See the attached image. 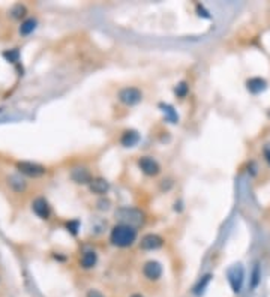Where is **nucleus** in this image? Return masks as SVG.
Returning <instances> with one entry per match:
<instances>
[{
  "label": "nucleus",
  "instance_id": "nucleus-1",
  "mask_svg": "<svg viewBox=\"0 0 270 297\" xmlns=\"http://www.w3.org/2000/svg\"><path fill=\"white\" fill-rule=\"evenodd\" d=\"M137 237H138L137 228L123 224L114 225L110 233V242L116 248H129L137 242Z\"/></svg>",
  "mask_w": 270,
  "mask_h": 297
},
{
  "label": "nucleus",
  "instance_id": "nucleus-2",
  "mask_svg": "<svg viewBox=\"0 0 270 297\" xmlns=\"http://www.w3.org/2000/svg\"><path fill=\"white\" fill-rule=\"evenodd\" d=\"M114 218L117 224L129 225L134 228H138L144 224L146 215L137 207H131V206H125V207H119L114 213Z\"/></svg>",
  "mask_w": 270,
  "mask_h": 297
},
{
  "label": "nucleus",
  "instance_id": "nucleus-3",
  "mask_svg": "<svg viewBox=\"0 0 270 297\" xmlns=\"http://www.w3.org/2000/svg\"><path fill=\"white\" fill-rule=\"evenodd\" d=\"M117 98L123 105L134 107V105H137L143 101V92L138 87H125L119 92Z\"/></svg>",
  "mask_w": 270,
  "mask_h": 297
},
{
  "label": "nucleus",
  "instance_id": "nucleus-4",
  "mask_svg": "<svg viewBox=\"0 0 270 297\" xmlns=\"http://www.w3.org/2000/svg\"><path fill=\"white\" fill-rule=\"evenodd\" d=\"M228 282H230V287L234 293H240L242 291V287H243V281H245V270L240 264H236L233 266L230 270H228Z\"/></svg>",
  "mask_w": 270,
  "mask_h": 297
},
{
  "label": "nucleus",
  "instance_id": "nucleus-5",
  "mask_svg": "<svg viewBox=\"0 0 270 297\" xmlns=\"http://www.w3.org/2000/svg\"><path fill=\"white\" fill-rule=\"evenodd\" d=\"M138 168L141 170L143 174H146L149 177H155L161 173V165L158 164L156 159H153L150 156H143L138 159Z\"/></svg>",
  "mask_w": 270,
  "mask_h": 297
},
{
  "label": "nucleus",
  "instance_id": "nucleus-6",
  "mask_svg": "<svg viewBox=\"0 0 270 297\" xmlns=\"http://www.w3.org/2000/svg\"><path fill=\"white\" fill-rule=\"evenodd\" d=\"M17 168L21 174L29 176V177H41L47 173V168L44 165L35 164V162H27V161H22L17 164Z\"/></svg>",
  "mask_w": 270,
  "mask_h": 297
},
{
  "label": "nucleus",
  "instance_id": "nucleus-7",
  "mask_svg": "<svg viewBox=\"0 0 270 297\" xmlns=\"http://www.w3.org/2000/svg\"><path fill=\"white\" fill-rule=\"evenodd\" d=\"M162 273H164L162 264L156 260H150L143 266V275L149 281H158L162 276Z\"/></svg>",
  "mask_w": 270,
  "mask_h": 297
},
{
  "label": "nucleus",
  "instance_id": "nucleus-8",
  "mask_svg": "<svg viewBox=\"0 0 270 297\" xmlns=\"http://www.w3.org/2000/svg\"><path fill=\"white\" fill-rule=\"evenodd\" d=\"M162 245H164V239L153 233L144 234L140 240V248L143 251H156V249L162 248Z\"/></svg>",
  "mask_w": 270,
  "mask_h": 297
},
{
  "label": "nucleus",
  "instance_id": "nucleus-9",
  "mask_svg": "<svg viewBox=\"0 0 270 297\" xmlns=\"http://www.w3.org/2000/svg\"><path fill=\"white\" fill-rule=\"evenodd\" d=\"M71 179L78 185H90V182L93 180V176L89 168L86 167H77L71 171Z\"/></svg>",
  "mask_w": 270,
  "mask_h": 297
},
{
  "label": "nucleus",
  "instance_id": "nucleus-10",
  "mask_svg": "<svg viewBox=\"0 0 270 297\" xmlns=\"http://www.w3.org/2000/svg\"><path fill=\"white\" fill-rule=\"evenodd\" d=\"M32 209H33L35 215H38L41 219H48L50 215H51V207H50L48 201L45 198H42V197H39V198H36L33 201Z\"/></svg>",
  "mask_w": 270,
  "mask_h": 297
},
{
  "label": "nucleus",
  "instance_id": "nucleus-11",
  "mask_svg": "<svg viewBox=\"0 0 270 297\" xmlns=\"http://www.w3.org/2000/svg\"><path fill=\"white\" fill-rule=\"evenodd\" d=\"M89 189L95 195H105L110 191V182L104 177H93L89 185Z\"/></svg>",
  "mask_w": 270,
  "mask_h": 297
},
{
  "label": "nucleus",
  "instance_id": "nucleus-12",
  "mask_svg": "<svg viewBox=\"0 0 270 297\" xmlns=\"http://www.w3.org/2000/svg\"><path fill=\"white\" fill-rule=\"evenodd\" d=\"M246 89L248 92L252 93V95H258L261 92L267 89V81L264 78H260V77H254V78H249L246 81Z\"/></svg>",
  "mask_w": 270,
  "mask_h": 297
},
{
  "label": "nucleus",
  "instance_id": "nucleus-13",
  "mask_svg": "<svg viewBox=\"0 0 270 297\" xmlns=\"http://www.w3.org/2000/svg\"><path fill=\"white\" fill-rule=\"evenodd\" d=\"M138 141H140V134L137 131H134V129L125 131L123 135H122V138H120V143H122L123 147H134V146L138 144Z\"/></svg>",
  "mask_w": 270,
  "mask_h": 297
},
{
  "label": "nucleus",
  "instance_id": "nucleus-14",
  "mask_svg": "<svg viewBox=\"0 0 270 297\" xmlns=\"http://www.w3.org/2000/svg\"><path fill=\"white\" fill-rule=\"evenodd\" d=\"M96 264H98V254L95 251H87V252H84L80 258V266L86 270L93 269Z\"/></svg>",
  "mask_w": 270,
  "mask_h": 297
},
{
  "label": "nucleus",
  "instance_id": "nucleus-15",
  "mask_svg": "<svg viewBox=\"0 0 270 297\" xmlns=\"http://www.w3.org/2000/svg\"><path fill=\"white\" fill-rule=\"evenodd\" d=\"M36 24H38V23L33 18H29L26 21H22L21 26H20V33L21 35H30L36 29Z\"/></svg>",
  "mask_w": 270,
  "mask_h": 297
},
{
  "label": "nucleus",
  "instance_id": "nucleus-16",
  "mask_svg": "<svg viewBox=\"0 0 270 297\" xmlns=\"http://www.w3.org/2000/svg\"><path fill=\"white\" fill-rule=\"evenodd\" d=\"M164 110V114H165V117L171 122V123H177L179 122V116H177V113L174 111V108L171 107V105H161Z\"/></svg>",
  "mask_w": 270,
  "mask_h": 297
},
{
  "label": "nucleus",
  "instance_id": "nucleus-17",
  "mask_svg": "<svg viewBox=\"0 0 270 297\" xmlns=\"http://www.w3.org/2000/svg\"><path fill=\"white\" fill-rule=\"evenodd\" d=\"M8 183L17 191V192H20V191H24L26 189V183H24V180H21V179H18V177H9V182Z\"/></svg>",
  "mask_w": 270,
  "mask_h": 297
},
{
  "label": "nucleus",
  "instance_id": "nucleus-18",
  "mask_svg": "<svg viewBox=\"0 0 270 297\" xmlns=\"http://www.w3.org/2000/svg\"><path fill=\"white\" fill-rule=\"evenodd\" d=\"M188 84L186 83H180V84H177V87H176V95L179 96V98H185L186 96V93H188Z\"/></svg>",
  "mask_w": 270,
  "mask_h": 297
},
{
  "label": "nucleus",
  "instance_id": "nucleus-19",
  "mask_svg": "<svg viewBox=\"0 0 270 297\" xmlns=\"http://www.w3.org/2000/svg\"><path fill=\"white\" fill-rule=\"evenodd\" d=\"M210 278H212V275H206L204 278H202V281L198 282V285L195 287V294H200V291H202L201 288H206V285L210 282Z\"/></svg>",
  "mask_w": 270,
  "mask_h": 297
},
{
  "label": "nucleus",
  "instance_id": "nucleus-20",
  "mask_svg": "<svg viewBox=\"0 0 270 297\" xmlns=\"http://www.w3.org/2000/svg\"><path fill=\"white\" fill-rule=\"evenodd\" d=\"M260 282V269H258V264L254 267V272H252V281H251V287L252 288H257Z\"/></svg>",
  "mask_w": 270,
  "mask_h": 297
},
{
  "label": "nucleus",
  "instance_id": "nucleus-21",
  "mask_svg": "<svg viewBox=\"0 0 270 297\" xmlns=\"http://www.w3.org/2000/svg\"><path fill=\"white\" fill-rule=\"evenodd\" d=\"M12 14H14L15 18H21V17H24V14H26V8L21 6V5H17V6L12 9Z\"/></svg>",
  "mask_w": 270,
  "mask_h": 297
},
{
  "label": "nucleus",
  "instance_id": "nucleus-22",
  "mask_svg": "<svg viewBox=\"0 0 270 297\" xmlns=\"http://www.w3.org/2000/svg\"><path fill=\"white\" fill-rule=\"evenodd\" d=\"M86 297H105L101 291H98V290H90L87 294H86Z\"/></svg>",
  "mask_w": 270,
  "mask_h": 297
},
{
  "label": "nucleus",
  "instance_id": "nucleus-23",
  "mask_svg": "<svg viewBox=\"0 0 270 297\" xmlns=\"http://www.w3.org/2000/svg\"><path fill=\"white\" fill-rule=\"evenodd\" d=\"M5 57L6 59H9V60H17L18 59V51L15 50V51H9V53H5Z\"/></svg>",
  "mask_w": 270,
  "mask_h": 297
},
{
  "label": "nucleus",
  "instance_id": "nucleus-24",
  "mask_svg": "<svg viewBox=\"0 0 270 297\" xmlns=\"http://www.w3.org/2000/svg\"><path fill=\"white\" fill-rule=\"evenodd\" d=\"M266 161H267V162L270 164V149H269V150L266 152Z\"/></svg>",
  "mask_w": 270,
  "mask_h": 297
},
{
  "label": "nucleus",
  "instance_id": "nucleus-25",
  "mask_svg": "<svg viewBox=\"0 0 270 297\" xmlns=\"http://www.w3.org/2000/svg\"><path fill=\"white\" fill-rule=\"evenodd\" d=\"M131 297H144V296H141V294H138V293H135V294H132Z\"/></svg>",
  "mask_w": 270,
  "mask_h": 297
}]
</instances>
